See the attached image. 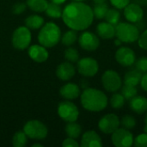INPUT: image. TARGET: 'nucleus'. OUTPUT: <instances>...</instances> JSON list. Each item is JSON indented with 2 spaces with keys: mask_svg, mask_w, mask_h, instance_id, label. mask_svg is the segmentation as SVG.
<instances>
[{
  "mask_svg": "<svg viewBox=\"0 0 147 147\" xmlns=\"http://www.w3.org/2000/svg\"><path fill=\"white\" fill-rule=\"evenodd\" d=\"M62 18L71 29L76 31L88 28L93 22L94 15L92 9L81 2H73L63 9Z\"/></svg>",
  "mask_w": 147,
  "mask_h": 147,
  "instance_id": "1",
  "label": "nucleus"
},
{
  "mask_svg": "<svg viewBox=\"0 0 147 147\" xmlns=\"http://www.w3.org/2000/svg\"><path fill=\"white\" fill-rule=\"evenodd\" d=\"M81 103L86 110L99 112L107 107L108 97L99 90L86 88L81 95Z\"/></svg>",
  "mask_w": 147,
  "mask_h": 147,
  "instance_id": "2",
  "label": "nucleus"
},
{
  "mask_svg": "<svg viewBox=\"0 0 147 147\" xmlns=\"http://www.w3.org/2000/svg\"><path fill=\"white\" fill-rule=\"evenodd\" d=\"M60 40V28L57 24L52 22L43 25L38 35V40L40 44L45 47H53L56 46Z\"/></svg>",
  "mask_w": 147,
  "mask_h": 147,
  "instance_id": "3",
  "label": "nucleus"
},
{
  "mask_svg": "<svg viewBox=\"0 0 147 147\" xmlns=\"http://www.w3.org/2000/svg\"><path fill=\"white\" fill-rule=\"evenodd\" d=\"M115 35L121 42L132 43L138 40L140 34L135 24L128 22H119L115 26Z\"/></svg>",
  "mask_w": 147,
  "mask_h": 147,
  "instance_id": "4",
  "label": "nucleus"
},
{
  "mask_svg": "<svg viewBox=\"0 0 147 147\" xmlns=\"http://www.w3.org/2000/svg\"><path fill=\"white\" fill-rule=\"evenodd\" d=\"M23 131L28 138L33 140H43L48 133L47 127L36 120L28 121L23 127Z\"/></svg>",
  "mask_w": 147,
  "mask_h": 147,
  "instance_id": "5",
  "label": "nucleus"
},
{
  "mask_svg": "<svg viewBox=\"0 0 147 147\" xmlns=\"http://www.w3.org/2000/svg\"><path fill=\"white\" fill-rule=\"evenodd\" d=\"M31 42V33L28 28L22 26L17 28L12 35V45L15 48L24 50Z\"/></svg>",
  "mask_w": 147,
  "mask_h": 147,
  "instance_id": "6",
  "label": "nucleus"
},
{
  "mask_svg": "<svg viewBox=\"0 0 147 147\" xmlns=\"http://www.w3.org/2000/svg\"><path fill=\"white\" fill-rule=\"evenodd\" d=\"M103 88L109 92H116L121 87V78L120 75L113 70L106 71L102 77Z\"/></svg>",
  "mask_w": 147,
  "mask_h": 147,
  "instance_id": "7",
  "label": "nucleus"
},
{
  "mask_svg": "<svg viewBox=\"0 0 147 147\" xmlns=\"http://www.w3.org/2000/svg\"><path fill=\"white\" fill-rule=\"evenodd\" d=\"M58 114L61 119L67 122L76 121L79 116L78 107L69 101H65L59 104Z\"/></svg>",
  "mask_w": 147,
  "mask_h": 147,
  "instance_id": "8",
  "label": "nucleus"
},
{
  "mask_svg": "<svg viewBox=\"0 0 147 147\" xmlns=\"http://www.w3.org/2000/svg\"><path fill=\"white\" fill-rule=\"evenodd\" d=\"M111 140L116 147H130L134 145V136L126 128L116 129L112 134Z\"/></svg>",
  "mask_w": 147,
  "mask_h": 147,
  "instance_id": "9",
  "label": "nucleus"
},
{
  "mask_svg": "<svg viewBox=\"0 0 147 147\" xmlns=\"http://www.w3.org/2000/svg\"><path fill=\"white\" fill-rule=\"evenodd\" d=\"M78 71L84 77H93L98 71V63L92 58H83L77 65Z\"/></svg>",
  "mask_w": 147,
  "mask_h": 147,
  "instance_id": "10",
  "label": "nucleus"
},
{
  "mask_svg": "<svg viewBox=\"0 0 147 147\" xmlns=\"http://www.w3.org/2000/svg\"><path fill=\"white\" fill-rule=\"evenodd\" d=\"M120 119L115 114L104 115L98 122V127L105 134H112L120 127Z\"/></svg>",
  "mask_w": 147,
  "mask_h": 147,
  "instance_id": "11",
  "label": "nucleus"
},
{
  "mask_svg": "<svg viewBox=\"0 0 147 147\" xmlns=\"http://www.w3.org/2000/svg\"><path fill=\"white\" fill-rule=\"evenodd\" d=\"M115 59L121 65L128 67L135 63L136 56L131 48L127 47H121L115 53Z\"/></svg>",
  "mask_w": 147,
  "mask_h": 147,
  "instance_id": "12",
  "label": "nucleus"
},
{
  "mask_svg": "<svg viewBox=\"0 0 147 147\" xmlns=\"http://www.w3.org/2000/svg\"><path fill=\"white\" fill-rule=\"evenodd\" d=\"M78 42L80 47L89 52H92L95 51L98 48L99 45H100V40L99 38L93 33L91 32H84L79 39H78Z\"/></svg>",
  "mask_w": 147,
  "mask_h": 147,
  "instance_id": "13",
  "label": "nucleus"
},
{
  "mask_svg": "<svg viewBox=\"0 0 147 147\" xmlns=\"http://www.w3.org/2000/svg\"><path fill=\"white\" fill-rule=\"evenodd\" d=\"M124 16L128 22L135 23L143 19L144 11L140 5L132 3L124 8Z\"/></svg>",
  "mask_w": 147,
  "mask_h": 147,
  "instance_id": "14",
  "label": "nucleus"
},
{
  "mask_svg": "<svg viewBox=\"0 0 147 147\" xmlns=\"http://www.w3.org/2000/svg\"><path fill=\"white\" fill-rule=\"evenodd\" d=\"M81 146L100 147L102 146L101 137L95 131H87L84 134L81 140Z\"/></svg>",
  "mask_w": 147,
  "mask_h": 147,
  "instance_id": "15",
  "label": "nucleus"
},
{
  "mask_svg": "<svg viewBox=\"0 0 147 147\" xmlns=\"http://www.w3.org/2000/svg\"><path fill=\"white\" fill-rule=\"evenodd\" d=\"M28 55L36 62H44L48 59V52L42 45H33L28 48Z\"/></svg>",
  "mask_w": 147,
  "mask_h": 147,
  "instance_id": "16",
  "label": "nucleus"
},
{
  "mask_svg": "<svg viewBox=\"0 0 147 147\" xmlns=\"http://www.w3.org/2000/svg\"><path fill=\"white\" fill-rule=\"evenodd\" d=\"M75 67L70 62H64L61 63L57 68V77L62 81L70 80L75 75Z\"/></svg>",
  "mask_w": 147,
  "mask_h": 147,
  "instance_id": "17",
  "label": "nucleus"
},
{
  "mask_svg": "<svg viewBox=\"0 0 147 147\" xmlns=\"http://www.w3.org/2000/svg\"><path fill=\"white\" fill-rule=\"evenodd\" d=\"M60 96L67 100H73L79 96L80 95V88L78 85L73 83H69L62 86L59 90Z\"/></svg>",
  "mask_w": 147,
  "mask_h": 147,
  "instance_id": "18",
  "label": "nucleus"
},
{
  "mask_svg": "<svg viewBox=\"0 0 147 147\" xmlns=\"http://www.w3.org/2000/svg\"><path fill=\"white\" fill-rule=\"evenodd\" d=\"M97 34L105 40L113 39L115 35V26L109 23L108 22H100L96 26Z\"/></svg>",
  "mask_w": 147,
  "mask_h": 147,
  "instance_id": "19",
  "label": "nucleus"
},
{
  "mask_svg": "<svg viewBox=\"0 0 147 147\" xmlns=\"http://www.w3.org/2000/svg\"><path fill=\"white\" fill-rule=\"evenodd\" d=\"M129 106L134 113L142 115L147 111V98L141 96H135L130 100Z\"/></svg>",
  "mask_w": 147,
  "mask_h": 147,
  "instance_id": "20",
  "label": "nucleus"
},
{
  "mask_svg": "<svg viewBox=\"0 0 147 147\" xmlns=\"http://www.w3.org/2000/svg\"><path fill=\"white\" fill-rule=\"evenodd\" d=\"M142 73L138 70H132L127 72L124 76V84L130 86H137L140 84Z\"/></svg>",
  "mask_w": 147,
  "mask_h": 147,
  "instance_id": "21",
  "label": "nucleus"
},
{
  "mask_svg": "<svg viewBox=\"0 0 147 147\" xmlns=\"http://www.w3.org/2000/svg\"><path fill=\"white\" fill-rule=\"evenodd\" d=\"M26 27L31 29L40 28L44 25V19L38 15H31L25 20Z\"/></svg>",
  "mask_w": 147,
  "mask_h": 147,
  "instance_id": "22",
  "label": "nucleus"
},
{
  "mask_svg": "<svg viewBox=\"0 0 147 147\" xmlns=\"http://www.w3.org/2000/svg\"><path fill=\"white\" fill-rule=\"evenodd\" d=\"M45 11L48 16H50L52 18H56V19L61 17L62 13H63V10H62L60 5L59 3H54V2L48 3L47 7Z\"/></svg>",
  "mask_w": 147,
  "mask_h": 147,
  "instance_id": "23",
  "label": "nucleus"
},
{
  "mask_svg": "<svg viewBox=\"0 0 147 147\" xmlns=\"http://www.w3.org/2000/svg\"><path fill=\"white\" fill-rule=\"evenodd\" d=\"M65 133L68 137L77 139L80 136L82 133V127L79 124L76 123L75 121L68 122V124L65 127Z\"/></svg>",
  "mask_w": 147,
  "mask_h": 147,
  "instance_id": "24",
  "label": "nucleus"
},
{
  "mask_svg": "<svg viewBox=\"0 0 147 147\" xmlns=\"http://www.w3.org/2000/svg\"><path fill=\"white\" fill-rule=\"evenodd\" d=\"M47 0H27V5L29 9L35 12H44L47 7Z\"/></svg>",
  "mask_w": 147,
  "mask_h": 147,
  "instance_id": "25",
  "label": "nucleus"
},
{
  "mask_svg": "<svg viewBox=\"0 0 147 147\" xmlns=\"http://www.w3.org/2000/svg\"><path fill=\"white\" fill-rule=\"evenodd\" d=\"M104 19L106 20V22H108L109 23L116 26L119 22H120V19H121V13L119 12L118 9H109V10L107 11Z\"/></svg>",
  "mask_w": 147,
  "mask_h": 147,
  "instance_id": "26",
  "label": "nucleus"
},
{
  "mask_svg": "<svg viewBox=\"0 0 147 147\" xmlns=\"http://www.w3.org/2000/svg\"><path fill=\"white\" fill-rule=\"evenodd\" d=\"M109 4L106 3H96L93 8V15L94 17L96 19H103L105 17V15L107 11L109 10Z\"/></svg>",
  "mask_w": 147,
  "mask_h": 147,
  "instance_id": "27",
  "label": "nucleus"
},
{
  "mask_svg": "<svg viewBox=\"0 0 147 147\" xmlns=\"http://www.w3.org/2000/svg\"><path fill=\"white\" fill-rule=\"evenodd\" d=\"M77 40H78V34L77 31L74 29L68 30L61 37V41L65 46H71L77 41Z\"/></svg>",
  "mask_w": 147,
  "mask_h": 147,
  "instance_id": "28",
  "label": "nucleus"
},
{
  "mask_svg": "<svg viewBox=\"0 0 147 147\" xmlns=\"http://www.w3.org/2000/svg\"><path fill=\"white\" fill-rule=\"evenodd\" d=\"M28 136L24 133V131L16 132L12 139V145L15 147H23L27 144Z\"/></svg>",
  "mask_w": 147,
  "mask_h": 147,
  "instance_id": "29",
  "label": "nucleus"
},
{
  "mask_svg": "<svg viewBox=\"0 0 147 147\" xmlns=\"http://www.w3.org/2000/svg\"><path fill=\"white\" fill-rule=\"evenodd\" d=\"M125 98L120 93H115L110 99V105L115 109H121L125 104Z\"/></svg>",
  "mask_w": 147,
  "mask_h": 147,
  "instance_id": "30",
  "label": "nucleus"
},
{
  "mask_svg": "<svg viewBox=\"0 0 147 147\" xmlns=\"http://www.w3.org/2000/svg\"><path fill=\"white\" fill-rule=\"evenodd\" d=\"M121 94L124 96L125 100H129L130 101L133 97L137 96L138 90H137L135 86H130V85H126L125 84L121 88Z\"/></svg>",
  "mask_w": 147,
  "mask_h": 147,
  "instance_id": "31",
  "label": "nucleus"
},
{
  "mask_svg": "<svg viewBox=\"0 0 147 147\" xmlns=\"http://www.w3.org/2000/svg\"><path fill=\"white\" fill-rule=\"evenodd\" d=\"M65 58L69 62H77L79 59V53L76 48L69 47L65 51Z\"/></svg>",
  "mask_w": 147,
  "mask_h": 147,
  "instance_id": "32",
  "label": "nucleus"
},
{
  "mask_svg": "<svg viewBox=\"0 0 147 147\" xmlns=\"http://www.w3.org/2000/svg\"><path fill=\"white\" fill-rule=\"evenodd\" d=\"M121 126L127 130L134 129L136 126V120L132 115H125L121 119Z\"/></svg>",
  "mask_w": 147,
  "mask_h": 147,
  "instance_id": "33",
  "label": "nucleus"
},
{
  "mask_svg": "<svg viewBox=\"0 0 147 147\" xmlns=\"http://www.w3.org/2000/svg\"><path fill=\"white\" fill-rule=\"evenodd\" d=\"M135 69L141 73L147 72V57H141L135 62Z\"/></svg>",
  "mask_w": 147,
  "mask_h": 147,
  "instance_id": "34",
  "label": "nucleus"
},
{
  "mask_svg": "<svg viewBox=\"0 0 147 147\" xmlns=\"http://www.w3.org/2000/svg\"><path fill=\"white\" fill-rule=\"evenodd\" d=\"M134 145L136 147H147V133L137 136L134 140Z\"/></svg>",
  "mask_w": 147,
  "mask_h": 147,
  "instance_id": "35",
  "label": "nucleus"
},
{
  "mask_svg": "<svg viewBox=\"0 0 147 147\" xmlns=\"http://www.w3.org/2000/svg\"><path fill=\"white\" fill-rule=\"evenodd\" d=\"M138 44L142 49L147 50V29L144 30L138 39Z\"/></svg>",
  "mask_w": 147,
  "mask_h": 147,
  "instance_id": "36",
  "label": "nucleus"
},
{
  "mask_svg": "<svg viewBox=\"0 0 147 147\" xmlns=\"http://www.w3.org/2000/svg\"><path fill=\"white\" fill-rule=\"evenodd\" d=\"M110 3L115 8L118 9H122L130 3V0H110Z\"/></svg>",
  "mask_w": 147,
  "mask_h": 147,
  "instance_id": "37",
  "label": "nucleus"
},
{
  "mask_svg": "<svg viewBox=\"0 0 147 147\" xmlns=\"http://www.w3.org/2000/svg\"><path fill=\"white\" fill-rule=\"evenodd\" d=\"M26 9V4L23 3H17L13 6V13L16 15H19L22 13Z\"/></svg>",
  "mask_w": 147,
  "mask_h": 147,
  "instance_id": "38",
  "label": "nucleus"
},
{
  "mask_svg": "<svg viewBox=\"0 0 147 147\" xmlns=\"http://www.w3.org/2000/svg\"><path fill=\"white\" fill-rule=\"evenodd\" d=\"M62 146L64 147H78L79 145L78 143L75 140V139L70 138L68 137L67 139H65L64 140V142L62 143Z\"/></svg>",
  "mask_w": 147,
  "mask_h": 147,
  "instance_id": "39",
  "label": "nucleus"
},
{
  "mask_svg": "<svg viewBox=\"0 0 147 147\" xmlns=\"http://www.w3.org/2000/svg\"><path fill=\"white\" fill-rule=\"evenodd\" d=\"M135 26L137 27V28H138V29L140 30V31H144V30H145L146 26V22H145L143 19H141L140 21L135 22Z\"/></svg>",
  "mask_w": 147,
  "mask_h": 147,
  "instance_id": "40",
  "label": "nucleus"
},
{
  "mask_svg": "<svg viewBox=\"0 0 147 147\" xmlns=\"http://www.w3.org/2000/svg\"><path fill=\"white\" fill-rule=\"evenodd\" d=\"M140 85L144 90L147 91V72L145 73L144 76H142L141 80H140Z\"/></svg>",
  "mask_w": 147,
  "mask_h": 147,
  "instance_id": "41",
  "label": "nucleus"
},
{
  "mask_svg": "<svg viewBox=\"0 0 147 147\" xmlns=\"http://www.w3.org/2000/svg\"><path fill=\"white\" fill-rule=\"evenodd\" d=\"M133 3H135L140 6H142V5L147 6V0H133Z\"/></svg>",
  "mask_w": 147,
  "mask_h": 147,
  "instance_id": "42",
  "label": "nucleus"
},
{
  "mask_svg": "<svg viewBox=\"0 0 147 147\" xmlns=\"http://www.w3.org/2000/svg\"><path fill=\"white\" fill-rule=\"evenodd\" d=\"M52 2H54V3H59V4H61V3H65L66 0H51Z\"/></svg>",
  "mask_w": 147,
  "mask_h": 147,
  "instance_id": "43",
  "label": "nucleus"
},
{
  "mask_svg": "<svg viewBox=\"0 0 147 147\" xmlns=\"http://www.w3.org/2000/svg\"><path fill=\"white\" fill-rule=\"evenodd\" d=\"M107 0H93V2L95 3H105Z\"/></svg>",
  "mask_w": 147,
  "mask_h": 147,
  "instance_id": "44",
  "label": "nucleus"
},
{
  "mask_svg": "<svg viewBox=\"0 0 147 147\" xmlns=\"http://www.w3.org/2000/svg\"><path fill=\"white\" fill-rule=\"evenodd\" d=\"M146 126H145V127H144V131H145V133H147V115L146 116Z\"/></svg>",
  "mask_w": 147,
  "mask_h": 147,
  "instance_id": "45",
  "label": "nucleus"
},
{
  "mask_svg": "<svg viewBox=\"0 0 147 147\" xmlns=\"http://www.w3.org/2000/svg\"><path fill=\"white\" fill-rule=\"evenodd\" d=\"M115 42V45H117V46H120V45H121V41L119 39H117Z\"/></svg>",
  "mask_w": 147,
  "mask_h": 147,
  "instance_id": "46",
  "label": "nucleus"
},
{
  "mask_svg": "<svg viewBox=\"0 0 147 147\" xmlns=\"http://www.w3.org/2000/svg\"><path fill=\"white\" fill-rule=\"evenodd\" d=\"M42 147L43 146L41 145V144H34L33 146H32V147Z\"/></svg>",
  "mask_w": 147,
  "mask_h": 147,
  "instance_id": "47",
  "label": "nucleus"
},
{
  "mask_svg": "<svg viewBox=\"0 0 147 147\" xmlns=\"http://www.w3.org/2000/svg\"><path fill=\"white\" fill-rule=\"evenodd\" d=\"M74 1H76V2H82V1H84V0H74Z\"/></svg>",
  "mask_w": 147,
  "mask_h": 147,
  "instance_id": "48",
  "label": "nucleus"
}]
</instances>
